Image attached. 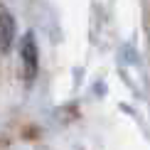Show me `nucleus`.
Segmentation results:
<instances>
[{"label": "nucleus", "mask_w": 150, "mask_h": 150, "mask_svg": "<svg viewBox=\"0 0 150 150\" xmlns=\"http://www.w3.org/2000/svg\"><path fill=\"white\" fill-rule=\"evenodd\" d=\"M22 62H25V71H27V76H32V74L37 71V49H35V42L30 40H25V45H22Z\"/></svg>", "instance_id": "f257e3e1"}, {"label": "nucleus", "mask_w": 150, "mask_h": 150, "mask_svg": "<svg viewBox=\"0 0 150 150\" xmlns=\"http://www.w3.org/2000/svg\"><path fill=\"white\" fill-rule=\"evenodd\" d=\"M10 40H12V17L3 12V49L10 47Z\"/></svg>", "instance_id": "f03ea898"}]
</instances>
